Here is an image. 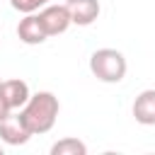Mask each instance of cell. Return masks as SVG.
<instances>
[{
    "instance_id": "cell-2",
    "label": "cell",
    "mask_w": 155,
    "mask_h": 155,
    "mask_svg": "<svg viewBox=\"0 0 155 155\" xmlns=\"http://www.w3.org/2000/svg\"><path fill=\"white\" fill-rule=\"evenodd\" d=\"M90 70L99 82L114 85L126 78L128 63H126V56L116 48H97L90 56Z\"/></svg>"
},
{
    "instance_id": "cell-6",
    "label": "cell",
    "mask_w": 155,
    "mask_h": 155,
    "mask_svg": "<svg viewBox=\"0 0 155 155\" xmlns=\"http://www.w3.org/2000/svg\"><path fill=\"white\" fill-rule=\"evenodd\" d=\"M131 111L140 126H155V90H143L133 99Z\"/></svg>"
},
{
    "instance_id": "cell-3",
    "label": "cell",
    "mask_w": 155,
    "mask_h": 155,
    "mask_svg": "<svg viewBox=\"0 0 155 155\" xmlns=\"http://www.w3.org/2000/svg\"><path fill=\"white\" fill-rule=\"evenodd\" d=\"M39 22H41L46 36H58V34L68 31V27L73 24L68 5H44L39 10Z\"/></svg>"
},
{
    "instance_id": "cell-8",
    "label": "cell",
    "mask_w": 155,
    "mask_h": 155,
    "mask_svg": "<svg viewBox=\"0 0 155 155\" xmlns=\"http://www.w3.org/2000/svg\"><path fill=\"white\" fill-rule=\"evenodd\" d=\"M2 92H5V102L7 107L15 111V109H22L27 104V99L31 97L29 92V85L22 80V78H10V80H2Z\"/></svg>"
},
{
    "instance_id": "cell-11",
    "label": "cell",
    "mask_w": 155,
    "mask_h": 155,
    "mask_svg": "<svg viewBox=\"0 0 155 155\" xmlns=\"http://www.w3.org/2000/svg\"><path fill=\"white\" fill-rule=\"evenodd\" d=\"M12 114V109L7 107V102H5V92H2V80H0V121L2 119H7Z\"/></svg>"
},
{
    "instance_id": "cell-9",
    "label": "cell",
    "mask_w": 155,
    "mask_h": 155,
    "mask_svg": "<svg viewBox=\"0 0 155 155\" xmlns=\"http://www.w3.org/2000/svg\"><path fill=\"white\" fill-rule=\"evenodd\" d=\"M51 155H87V145L78 138H61L51 145Z\"/></svg>"
},
{
    "instance_id": "cell-1",
    "label": "cell",
    "mask_w": 155,
    "mask_h": 155,
    "mask_svg": "<svg viewBox=\"0 0 155 155\" xmlns=\"http://www.w3.org/2000/svg\"><path fill=\"white\" fill-rule=\"evenodd\" d=\"M58 111H61V104H58V97L53 92H34L27 104L19 109V121L24 124V128L31 133V136H41V133H48L58 119Z\"/></svg>"
},
{
    "instance_id": "cell-12",
    "label": "cell",
    "mask_w": 155,
    "mask_h": 155,
    "mask_svg": "<svg viewBox=\"0 0 155 155\" xmlns=\"http://www.w3.org/2000/svg\"><path fill=\"white\" fill-rule=\"evenodd\" d=\"M2 153H5V150H2V145H0V155H2Z\"/></svg>"
},
{
    "instance_id": "cell-5",
    "label": "cell",
    "mask_w": 155,
    "mask_h": 155,
    "mask_svg": "<svg viewBox=\"0 0 155 155\" xmlns=\"http://www.w3.org/2000/svg\"><path fill=\"white\" fill-rule=\"evenodd\" d=\"M68 12L73 24L78 27H90L97 17H99V0H68Z\"/></svg>"
},
{
    "instance_id": "cell-4",
    "label": "cell",
    "mask_w": 155,
    "mask_h": 155,
    "mask_svg": "<svg viewBox=\"0 0 155 155\" xmlns=\"http://www.w3.org/2000/svg\"><path fill=\"white\" fill-rule=\"evenodd\" d=\"M17 36H19V41L27 44V46H36V44H44V41L48 39L46 31H44V27H41V22H39V15H36V12H29V15H24V17L19 19V24H17Z\"/></svg>"
},
{
    "instance_id": "cell-7",
    "label": "cell",
    "mask_w": 155,
    "mask_h": 155,
    "mask_svg": "<svg viewBox=\"0 0 155 155\" xmlns=\"http://www.w3.org/2000/svg\"><path fill=\"white\" fill-rule=\"evenodd\" d=\"M31 138V133L24 128V124L19 121V116H7L0 121V140L7 145H24Z\"/></svg>"
},
{
    "instance_id": "cell-10",
    "label": "cell",
    "mask_w": 155,
    "mask_h": 155,
    "mask_svg": "<svg viewBox=\"0 0 155 155\" xmlns=\"http://www.w3.org/2000/svg\"><path fill=\"white\" fill-rule=\"evenodd\" d=\"M51 0H10V5L17 10V12H22V15H29V12H36V10H41L44 5H48Z\"/></svg>"
}]
</instances>
